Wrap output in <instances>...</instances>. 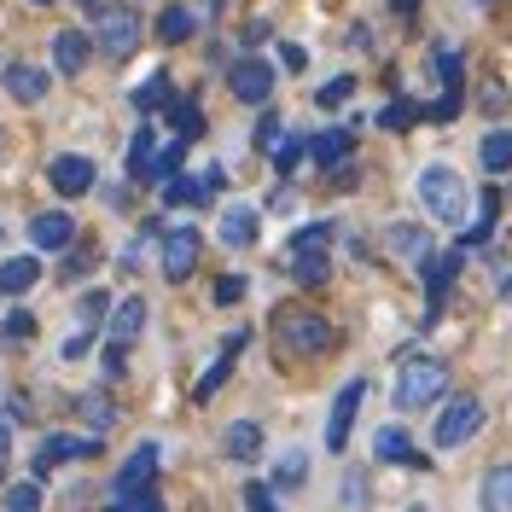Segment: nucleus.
Here are the masks:
<instances>
[{
	"label": "nucleus",
	"mask_w": 512,
	"mask_h": 512,
	"mask_svg": "<svg viewBox=\"0 0 512 512\" xmlns=\"http://www.w3.org/2000/svg\"><path fill=\"white\" fill-rule=\"evenodd\" d=\"M419 204H425L437 222L460 227L466 210H472V192H466V181H460L448 163H425V169H419Z\"/></svg>",
	"instance_id": "obj_1"
},
{
	"label": "nucleus",
	"mask_w": 512,
	"mask_h": 512,
	"mask_svg": "<svg viewBox=\"0 0 512 512\" xmlns=\"http://www.w3.org/2000/svg\"><path fill=\"white\" fill-rule=\"evenodd\" d=\"M443 390H448V367L443 361H431V355L402 361V373H396V408H402V414H419V408H431Z\"/></svg>",
	"instance_id": "obj_2"
},
{
	"label": "nucleus",
	"mask_w": 512,
	"mask_h": 512,
	"mask_svg": "<svg viewBox=\"0 0 512 512\" xmlns=\"http://www.w3.org/2000/svg\"><path fill=\"white\" fill-rule=\"evenodd\" d=\"M94 41H99L105 59H134V47H140V18H134L128 6H99Z\"/></svg>",
	"instance_id": "obj_3"
},
{
	"label": "nucleus",
	"mask_w": 512,
	"mask_h": 512,
	"mask_svg": "<svg viewBox=\"0 0 512 512\" xmlns=\"http://www.w3.org/2000/svg\"><path fill=\"white\" fill-rule=\"evenodd\" d=\"M478 431H483V402L478 396H454L443 414H437V431L431 437H437V448H460V443H472Z\"/></svg>",
	"instance_id": "obj_4"
},
{
	"label": "nucleus",
	"mask_w": 512,
	"mask_h": 512,
	"mask_svg": "<svg viewBox=\"0 0 512 512\" xmlns=\"http://www.w3.org/2000/svg\"><path fill=\"white\" fill-rule=\"evenodd\" d=\"M280 344H286L291 355H320L326 344H332V326H326L320 315L286 309V315H280Z\"/></svg>",
	"instance_id": "obj_5"
},
{
	"label": "nucleus",
	"mask_w": 512,
	"mask_h": 512,
	"mask_svg": "<svg viewBox=\"0 0 512 512\" xmlns=\"http://www.w3.org/2000/svg\"><path fill=\"white\" fill-rule=\"evenodd\" d=\"M152 478H158V443H140L123 460V472H117V512H123L134 495H146V489H152Z\"/></svg>",
	"instance_id": "obj_6"
},
{
	"label": "nucleus",
	"mask_w": 512,
	"mask_h": 512,
	"mask_svg": "<svg viewBox=\"0 0 512 512\" xmlns=\"http://www.w3.org/2000/svg\"><path fill=\"white\" fill-rule=\"evenodd\" d=\"M198 251H204V239H198V227H169L163 233V280H187L192 268H198Z\"/></svg>",
	"instance_id": "obj_7"
},
{
	"label": "nucleus",
	"mask_w": 512,
	"mask_h": 512,
	"mask_svg": "<svg viewBox=\"0 0 512 512\" xmlns=\"http://www.w3.org/2000/svg\"><path fill=\"white\" fill-rule=\"evenodd\" d=\"M227 88H233V99H245V105H268V94H274V64L268 59H239L233 70H227Z\"/></svg>",
	"instance_id": "obj_8"
},
{
	"label": "nucleus",
	"mask_w": 512,
	"mask_h": 512,
	"mask_svg": "<svg viewBox=\"0 0 512 512\" xmlns=\"http://www.w3.org/2000/svg\"><path fill=\"white\" fill-rule=\"evenodd\" d=\"M361 396H367V379H350L344 390H338L332 419H326V448H332V454L350 443V425H355V414H361Z\"/></svg>",
	"instance_id": "obj_9"
},
{
	"label": "nucleus",
	"mask_w": 512,
	"mask_h": 512,
	"mask_svg": "<svg viewBox=\"0 0 512 512\" xmlns=\"http://www.w3.org/2000/svg\"><path fill=\"white\" fill-rule=\"evenodd\" d=\"M47 181H53V192H64V198H82V192H94V158L64 152V158H53Z\"/></svg>",
	"instance_id": "obj_10"
},
{
	"label": "nucleus",
	"mask_w": 512,
	"mask_h": 512,
	"mask_svg": "<svg viewBox=\"0 0 512 512\" xmlns=\"http://www.w3.org/2000/svg\"><path fill=\"white\" fill-rule=\"evenodd\" d=\"M460 262H466V251L425 256V262H419V268H425V297H431V315H425V320H437V309H443L448 286H454V274H460Z\"/></svg>",
	"instance_id": "obj_11"
},
{
	"label": "nucleus",
	"mask_w": 512,
	"mask_h": 512,
	"mask_svg": "<svg viewBox=\"0 0 512 512\" xmlns=\"http://www.w3.org/2000/svg\"><path fill=\"white\" fill-rule=\"evenodd\" d=\"M76 454H99V437H47V443L35 448V478H47L53 466H64V460H76Z\"/></svg>",
	"instance_id": "obj_12"
},
{
	"label": "nucleus",
	"mask_w": 512,
	"mask_h": 512,
	"mask_svg": "<svg viewBox=\"0 0 512 512\" xmlns=\"http://www.w3.org/2000/svg\"><path fill=\"white\" fill-rule=\"evenodd\" d=\"M76 239V216H64V210H41L30 216V245L35 251H64Z\"/></svg>",
	"instance_id": "obj_13"
},
{
	"label": "nucleus",
	"mask_w": 512,
	"mask_h": 512,
	"mask_svg": "<svg viewBox=\"0 0 512 512\" xmlns=\"http://www.w3.org/2000/svg\"><path fill=\"white\" fill-rule=\"evenodd\" d=\"M6 94L18 99V105H41V99H47V70L30 64V59L6 64Z\"/></svg>",
	"instance_id": "obj_14"
},
{
	"label": "nucleus",
	"mask_w": 512,
	"mask_h": 512,
	"mask_svg": "<svg viewBox=\"0 0 512 512\" xmlns=\"http://www.w3.org/2000/svg\"><path fill=\"white\" fill-rule=\"evenodd\" d=\"M216 233H222L227 251H251V245H256V210H251V204H227L222 222H216Z\"/></svg>",
	"instance_id": "obj_15"
},
{
	"label": "nucleus",
	"mask_w": 512,
	"mask_h": 512,
	"mask_svg": "<svg viewBox=\"0 0 512 512\" xmlns=\"http://www.w3.org/2000/svg\"><path fill=\"white\" fill-rule=\"evenodd\" d=\"M350 152H355V134H350V128H326V134H315V140H309V158H315L320 169H344V163H350Z\"/></svg>",
	"instance_id": "obj_16"
},
{
	"label": "nucleus",
	"mask_w": 512,
	"mask_h": 512,
	"mask_svg": "<svg viewBox=\"0 0 512 512\" xmlns=\"http://www.w3.org/2000/svg\"><path fill=\"white\" fill-rule=\"evenodd\" d=\"M384 245H390V256H402V262H425L431 256V233L425 227H414V222H396L390 233H384Z\"/></svg>",
	"instance_id": "obj_17"
},
{
	"label": "nucleus",
	"mask_w": 512,
	"mask_h": 512,
	"mask_svg": "<svg viewBox=\"0 0 512 512\" xmlns=\"http://www.w3.org/2000/svg\"><path fill=\"white\" fill-rule=\"evenodd\" d=\"M82 64H88V35L59 30L53 35V70H59V76H82Z\"/></svg>",
	"instance_id": "obj_18"
},
{
	"label": "nucleus",
	"mask_w": 512,
	"mask_h": 512,
	"mask_svg": "<svg viewBox=\"0 0 512 512\" xmlns=\"http://www.w3.org/2000/svg\"><path fill=\"white\" fill-rule=\"evenodd\" d=\"M35 280H41V262H35V256H12V262H0V297H24Z\"/></svg>",
	"instance_id": "obj_19"
},
{
	"label": "nucleus",
	"mask_w": 512,
	"mask_h": 512,
	"mask_svg": "<svg viewBox=\"0 0 512 512\" xmlns=\"http://www.w3.org/2000/svg\"><path fill=\"white\" fill-rule=\"evenodd\" d=\"M239 350H245V332H233V338H227V350L216 355V367H210V373L198 379V390H192L198 402H210V396H216V390L227 384V373H233V355H239Z\"/></svg>",
	"instance_id": "obj_20"
},
{
	"label": "nucleus",
	"mask_w": 512,
	"mask_h": 512,
	"mask_svg": "<svg viewBox=\"0 0 512 512\" xmlns=\"http://www.w3.org/2000/svg\"><path fill=\"white\" fill-rule=\"evenodd\" d=\"M140 326H146V297H123V303L111 309V338H117V344H134Z\"/></svg>",
	"instance_id": "obj_21"
},
{
	"label": "nucleus",
	"mask_w": 512,
	"mask_h": 512,
	"mask_svg": "<svg viewBox=\"0 0 512 512\" xmlns=\"http://www.w3.org/2000/svg\"><path fill=\"white\" fill-rule=\"evenodd\" d=\"M373 454L379 460H396V466H425L414 454V443H408V431H396V425H384L379 437H373Z\"/></svg>",
	"instance_id": "obj_22"
},
{
	"label": "nucleus",
	"mask_w": 512,
	"mask_h": 512,
	"mask_svg": "<svg viewBox=\"0 0 512 512\" xmlns=\"http://www.w3.org/2000/svg\"><path fill=\"white\" fill-rule=\"evenodd\" d=\"M483 512H512V466H495L483 478V495H478Z\"/></svg>",
	"instance_id": "obj_23"
},
{
	"label": "nucleus",
	"mask_w": 512,
	"mask_h": 512,
	"mask_svg": "<svg viewBox=\"0 0 512 512\" xmlns=\"http://www.w3.org/2000/svg\"><path fill=\"white\" fill-rule=\"evenodd\" d=\"M478 158H483V169H489V175H507V169H512V128H495V134H483Z\"/></svg>",
	"instance_id": "obj_24"
},
{
	"label": "nucleus",
	"mask_w": 512,
	"mask_h": 512,
	"mask_svg": "<svg viewBox=\"0 0 512 512\" xmlns=\"http://www.w3.org/2000/svg\"><path fill=\"white\" fill-rule=\"evenodd\" d=\"M256 448H262V425L256 419H233L227 425V454L233 460H256Z\"/></svg>",
	"instance_id": "obj_25"
},
{
	"label": "nucleus",
	"mask_w": 512,
	"mask_h": 512,
	"mask_svg": "<svg viewBox=\"0 0 512 512\" xmlns=\"http://www.w3.org/2000/svg\"><path fill=\"white\" fill-rule=\"evenodd\" d=\"M291 274H297V286H326V245L320 251H291Z\"/></svg>",
	"instance_id": "obj_26"
},
{
	"label": "nucleus",
	"mask_w": 512,
	"mask_h": 512,
	"mask_svg": "<svg viewBox=\"0 0 512 512\" xmlns=\"http://www.w3.org/2000/svg\"><path fill=\"white\" fill-rule=\"evenodd\" d=\"M192 30H198V18H192L187 6H163V12H158V41H169V47H175V41H187Z\"/></svg>",
	"instance_id": "obj_27"
},
{
	"label": "nucleus",
	"mask_w": 512,
	"mask_h": 512,
	"mask_svg": "<svg viewBox=\"0 0 512 512\" xmlns=\"http://www.w3.org/2000/svg\"><path fill=\"white\" fill-rule=\"evenodd\" d=\"M152 152H158V134L140 123V128H134V140H128V175H134V181H146V163H152Z\"/></svg>",
	"instance_id": "obj_28"
},
{
	"label": "nucleus",
	"mask_w": 512,
	"mask_h": 512,
	"mask_svg": "<svg viewBox=\"0 0 512 512\" xmlns=\"http://www.w3.org/2000/svg\"><path fill=\"white\" fill-rule=\"evenodd\" d=\"M158 187H163V204H204V198H210L204 181H192V175H181V169H175L169 181H158Z\"/></svg>",
	"instance_id": "obj_29"
},
{
	"label": "nucleus",
	"mask_w": 512,
	"mask_h": 512,
	"mask_svg": "<svg viewBox=\"0 0 512 512\" xmlns=\"http://www.w3.org/2000/svg\"><path fill=\"white\" fill-rule=\"evenodd\" d=\"M169 123H175L181 140H198V134H204V111H198L192 99H169Z\"/></svg>",
	"instance_id": "obj_30"
},
{
	"label": "nucleus",
	"mask_w": 512,
	"mask_h": 512,
	"mask_svg": "<svg viewBox=\"0 0 512 512\" xmlns=\"http://www.w3.org/2000/svg\"><path fill=\"white\" fill-rule=\"evenodd\" d=\"M181 158H187V140H169L163 152H152V163H146V181H169V175L181 169Z\"/></svg>",
	"instance_id": "obj_31"
},
{
	"label": "nucleus",
	"mask_w": 512,
	"mask_h": 512,
	"mask_svg": "<svg viewBox=\"0 0 512 512\" xmlns=\"http://www.w3.org/2000/svg\"><path fill=\"white\" fill-rule=\"evenodd\" d=\"M76 408H82V419H88L94 431H105V425L117 419V408H111V396H105V390H88V396H76Z\"/></svg>",
	"instance_id": "obj_32"
},
{
	"label": "nucleus",
	"mask_w": 512,
	"mask_h": 512,
	"mask_svg": "<svg viewBox=\"0 0 512 512\" xmlns=\"http://www.w3.org/2000/svg\"><path fill=\"white\" fill-rule=\"evenodd\" d=\"M303 478H309V454H303V448L280 454V466H274V483H280V489H297Z\"/></svg>",
	"instance_id": "obj_33"
},
{
	"label": "nucleus",
	"mask_w": 512,
	"mask_h": 512,
	"mask_svg": "<svg viewBox=\"0 0 512 512\" xmlns=\"http://www.w3.org/2000/svg\"><path fill=\"white\" fill-rule=\"evenodd\" d=\"M419 123V105L414 99H390L379 111V128H390V134H402V128H414Z\"/></svg>",
	"instance_id": "obj_34"
},
{
	"label": "nucleus",
	"mask_w": 512,
	"mask_h": 512,
	"mask_svg": "<svg viewBox=\"0 0 512 512\" xmlns=\"http://www.w3.org/2000/svg\"><path fill=\"white\" fill-rule=\"evenodd\" d=\"M495 210H501V198H495V187L483 192V204H478V222L466 227V245H483L489 233H495Z\"/></svg>",
	"instance_id": "obj_35"
},
{
	"label": "nucleus",
	"mask_w": 512,
	"mask_h": 512,
	"mask_svg": "<svg viewBox=\"0 0 512 512\" xmlns=\"http://www.w3.org/2000/svg\"><path fill=\"white\" fill-rule=\"evenodd\" d=\"M6 512H41V478H24L6 489Z\"/></svg>",
	"instance_id": "obj_36"
},
{
	"label": "nucleus",
	"mask_w": 512,
	"mask_h": 512,
	"mask_svg": "<svg viewBox=\"0 0 512 512\" xmlns=\"http://www.w3.org/2000/svg\"><path fill=\"white\" fill-rule=\"evenodd\" d=\"M169 99H175V88H169V76H152V82H146V88H134V105H140V111H158V105H169Z\"/></svg>",
	"instance_id": "obj_37"
},
{
	"label": "nucleus",
	"mask_w": 512,
	"mask_h": 512,
	"mask_svg": "<svg viewBox=\"0 0 512 512\" xmlns=\"http://www.w3.org/2000/svg\"><path fill=\"white\" fill-rule=\"evenodd\" d=\"M303 152H309V140H303V134H286V140L274 146V169H280V175H291V169L303 163Z\"/></svg>",
	"instance_id": "obj_38"
},
{
	"label": "nucleus",
	"mask_w": 512,
	"mask_h": 512,
	"mask_svg": "<svg viewBox=\"0 0 512 512\" xmlns=\"http://www.w3.org/2000/svg\"><path fill=\"white\" fill-rule=\"evenodd\" d=\"M326 239H332V222H309V227L291 233V251H320Z\"/></svg>",
	"instance_id": "obj_39"
},
{
	"label": "nucleus",
	"mask_w": 512,
	"mask_h": 512,
	"mask_svg": "<svg viewBox=\"0 0 512 512\" xmlns=\"http://www.w3.org/2000/svg\"><path fill=\"white\" fill-rule=\"evenodd\" d=\"M350 94H355V76H338V82L315 88V105H320V111H332V105H344Z\"/></svg>",
	"instance_id": "obj_40"
},
{
	"label": "nucleus",
	"mask_w": 512,
	"mask_h": 512,
	"mask_svg": "<svg viewBox=\"0 0 512 512\" xmlns=\"http://www.w3.org/2000/svg\"><path fill=\"white\" fill-rule=\"evenodd\" d=\"M0 338H6V344H24V338H35V315L12 309V315H6V326H0Z\"/></svg>",
	"instance_id": "obj_41"
},
{
	"label": "nucleus",
	"mask_w": 512,
	"mask_h": 512,
	"mask_svg": "<svg viewBox=\"0 0 512 512\" xmlns=\"http://www.w3.org/2000/svg\"><path fill=\"white\" fill-rule=\"evenodd\" d=\"M105 315H111V297H105V291H88V297H82V309H76L82 326H99Z\"/></svg>",
	"instance_id": "obj_42"
},
{
	"label": "nucleus",
	"mask_w": 512,
	"mask_h": 512,
	"mask_svg": "<svg viewBox=\"0 0 512 512\" xmlns=\"http://www.w3.org/2000/svg\"><path fill=\"white\" fill-rule=\"evenodd\" d=\"M88 350H94V326H76V332L64 338V361H82Z\"/></svg>",
	"instance_id": "obj_43"
},
{
	"label": "nucleus",
	"mask_w": 512,
	"mask_h": 512,
	"mask_svg": "<svg viewBox=\"0 0 512 512\" xmlns=\"http://www.w3.org/2000/svg\"><path fill=\"white\" fill-rule=\"evenodd\" d=\"M437 76H443V88H460V53L454 47H437Z\"/></svg>",
	"instance_id": "obj_44"
},
{
	"label": "nucleus",
	"mask_w": 512,
	"mask_h": 512,
	"mask_svg": "<svg viewBox=\"0 0 512 512\" xmlns=\"http://www.w3.org/2000/svg\"><path fill=\"white\" fill-rule=\"evenodd\" d=\"M245 507H251V512H280V507H274V489H268V483H245Z\"/></svg>",
	"instance_id": "obj_45"
},
{
	"label": "nucleus",
	"mask_w": 512,
	"mask_h": 512,
	"mask_svg": "<svg viewBox=\"0 0 512 512\" xmlns=\"http://www.w3.org/2000/svg\"><path fill=\"white\" fill-rule=\"evenodd\" d=\"M344 507H350V512L367 507V478H361V472H350V478H344Z\"/></svg>",
	"instance_id": "obj_46"
},
{
	"label": "nucleus",
	"mask_w": 512,
	"mask_h": 512,
	"mask_svg": "<svg viewBox=\"0 0 512 512\" xmlns=\"http://www.w3.org/2000/svg\"><path fill=\"white\" fill-rule=\"evenodd\" d=\"M256 146H262V152H274V146H280V117H274V111H268L262 128H256Z\"/></svg>",
	"instance_id": "obj_47"
},
{
	"label": "nucleus",
	"mask_w": 512,
	"mask_h": 512,
	"mask_svg": "<svg viewBox=\"0 0 512 512\" xmlns=\"http://www.w3.org/2000/svg\"><path fill=\"white\" fill-rule=\"evenodd\" d=\"M239 297H245V280H239V274L216 280V303H239Z\"/></svg>",
	"instance_id": "obj_48"
},
{
	"label": "nucleus",
	"mask_w": 512,
	"mask_h": 512,
	"mask_svg": "<svg viewBox=\"0 0 512 512\" xmlns=\"http://www.w3.org/2000/svg\"><path fill=\"white\" fill-rule=\"evenodd\" d=\"M123 355H128V344L111 338V350H105V379H123Z\"/></svg>",
	"instance_id": "obj_49"
},
{
	"label": "nucleus",
	"mask_w": 512,
	"mask_h": 512,
	"mask_svg": "<svg viewBox=\"0 0 512 512\" xmlns=\"http://www.w3.org/2000/svg\"><path fill=\"white\" fill-rule=\"evenodd\" d=\"M239 41H245V47H262V41H268V24H262V18H251V24L239 30Z\"/></svg>",
	"instance_id": "obj_50"
},
{
	"label": "nucleus",
	"mask_w": 512,
	"mask_h": 512,
	"mask_svg": "<svg viewBox=\"0 0 512 512\" xmlns=\"http://www.w3.org/2000/svg\"><path fill=\"white\" fill-rule=\"evenodd\" d=\"M123 512H169V507H163L158 495H152V489H146V495H134V501H128Z\"/></svg>",
	"instance_id": "obj_51"
},
{
	"label": "nucleus",
	"mask_w": 512,
	"mask_h": 512,
	"mask_svg": "<svg viewBox=\"0 0 512 512\" xmlns=\"http://www.w3.org/2000/svg\"><path fill=\"white\" fill-rule=\"evenodd\" d=\"M280 64H286V70H303V64H309V53H303V47H291V41H286V47H280Z\"/></svg>",
	"instance_id": "obj_52"
},
{
	"label": "nucleus",
	"mask_w": 512,
	"mask_h": 512,
	"mask_svg": "<svg viewBox=\"0 0 512 512\" xmlns=\"http://www.w3.org/2000/svg\"><path fill=\"white\" fill-rule=\"evenodd\" d=\"M227 187V169L222 163H210V169H204V192H222Z\"/></svg>",
	"instance_id": "obj_53"
},
{
	"label": "nucleus",
	"mask_w": 512,
	"mask_h": 512,
	"mask_svg": "<svg viewBox=\"0 0 512 512\" xmlns=\"http://www.w3.org/2000/svg\"><path fill=\"white\" fill-rule=\"evenodd\" d=\"M88 268H94V251H88V245H82V251L70 256V280H76V274H88Z\"/></svg>",
	"instance_id": "obj_54"
},
{
	"label": "nucleus",
	"mask_w": 512,
	"mask_h": 512,
	"mask_svg": "<svg viewBox=\"0 0 512 512\" xmlns=\"http://www.w3.org/2000/svg\"><path fill=\"white\" fill-rule=\"evenodd\" d=\"M6 466H12V431L0 425V478H6Z\"/></svg>",
	"instance_id": "obj_55"
},
{
	"label": "nucleus",
	"mask_w": 512,
	"mask_h": 512,
	"mask_svg": "<svg viewBox=\"0 0 512 512\" xmlns=\"http://www.w3.org/2000/svg\"><path fill=\"white\" fill-rule=\"evenodd\" d=\"M390 6H396V12H414L419 0H390Z\"/></svg>",
	"instance_id": "obj_56"
},
{
	"label": "nucleus",
	"mask_w": 512,
	"mask_h": 512,
	"mask_svg": "<svg viewBox=\"0 0 512 512\" xmlns=\"http://www.w3.org/2000/svg\"><path fill=\"white\" fill-rule=\"evenodd\" d=\"M30 6H53V0H30Z\"/></svg>",
	"instance_id": "obj_57"
},
{
	"label": "nucleus",
	"mask_w": 512,
	"mask_h": 512,
	"mask_svg": "<svg viewBox=\"0 0 512 512\" xmlns=\"http://www.w3.org/2000/svg\"><path fill=\"white\" fill-rule=\"evenodd\" d=\"M408 512H431V507H408Z\"/></svg>",
	"instance_id": "obj_58"
},
{
	"label": "nucleus",
	"mask_w": 512,
	"mask_h": 512,
	"mask_svg": "<svg viewBox=\"0 0 512 512\" xmlns=\"http://www.w3.org/2000/svg\"><path fill=\"white\" fill-rule=\"evenodd\" d=\"M82 6H99V0H82Z\"/></svg>",
	"instance_id": "obj_59"
},
{
	"label": "nucleus",
	"mask_w": 512,
	"mask_h": 512,
	"mask_svg": "<svg viewBox=\"0 0 512 512\" xmlns=\"http://www.w3.org/2000/svg\"><path fill=\"white\" fill-rule=\"evenodd\" d=\"M478 6H489V0H478Z\"/></svg>",
	"instance_id": "obj_60"
}]
</instances>
